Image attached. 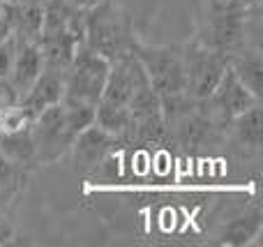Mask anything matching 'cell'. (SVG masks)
<instances>
[{
	"instance_id": "obj_1",
	"label": "cell",
	"mask_w": 263,
	"mask_h": 247,
	"mask_svg": "<svg viewBox=\"0 0 263 247\" xmlns=\"http://www.w3.org/2000/svg\"><path fill=\"white\" fill-rule=\"evenodd\" d=\"M139 42L129 14L116 0H100L86 9L83 44L109 63L132 55Z\"/></svg>"
},
{
	"instance_id": "obj_2",
	"label": "cell",
	"mask_w": 263,
	"mask_h": 247,
	"mask_svg": "<svg viewBox=\"0 0 263 247\" xmlns=\"http://www.w3.org/2000/svg\"><path fill=\"white\" fill-rule=\"evenodd\" d=\"M247 14L250 9L242 7L240 0H208L194 40L229 60L247 44Z\"/></svg>"
},
{
	"instance_id": "obj_3",
	"label": "cell",
	"mask_w": 263,
	"mask_h": 247,
	"mask_svg": "<svg viewBox=\"0 0 263 247\" xmlns=\"http://www.w3.org/2000/svg\"><path fill=\"white\" fill-rule=\"evenodd\" d=\"M145 77H148L153 90L157 92L159 104L190 95L185 77V60H182V46H153L139 42L134 49Z\"/></svg>"
},
{
	"instance_id": "obj_4",
	"label": "cell",
	"mask_w": 263,
	"mask_h": 247,
	"mask_svg": "<svg viewBox=\"0 0 263 247\" xmlns=\"http://www.w3.org/2000/svg\"><path fill=\"white\" fill-rule=\"evenodd\" d=\"M111 63L88 49L86 44H79L69 67L65 69V95L63 100L79 102V104L97 106L102 92L106 86Z\"/></svg>"
},
{
	"instance_id": "obj_5",
	"label": "cell",
	"mask_w": 263,
	"mask_h": 247,
	"mask_svg": "<svg viewBox=\"0 0 263 247\" xmlns=\"http://www.w3.org/2000/svg\"><path fill=\"white\" fill-rule=\"evenodd\" d=\"M30 137L32 146H35L37 164H53V162L69 155V148H72L77 132L69 127L63 104H53L35 116Z\"/></svg>"
},
{
	"instance_id": "obj_6",
	"label": "cell",
	"mask_w": 263,
	"mask_h": 247,
	"mask_svg": "<svg viewBox=\"0 0 263 247\" xmlns=\"http://www.w3.org/2000/svg\"><path fill=\"white\" fill-rule=\"evenodd\" d=\"M182 60H185L187 90L194 100H205L229 67L227 55H222L215 49H208L196 40L182 46Z\"/></svg>"
},
{
	"instance_id": "obj_7",
	"label": "cell",
	"mask_w": 263,
	"mask_h": 247,
	"mask_svg": "<svg viewBox=\"0 0 263 247\" xmlns=\"http://www.w3.org/2000/svg\"><path fill=\"white\" fill-rule=\"evenodd\" d=\"M208 109L215 113V118L222 120L224 125H229L236 116L245 113L247 109L261 104V97L254 95L245 83L238 79V74L231 67H227V72L222 74L219 83L215 86V90L205 97Z\"/></svg>"
},
{
	"instance_id": "obj_8",
	"label": "cell",
	"mask_w": 263,
	"mask_h": 247,
	"mask_svg": "<svg viewBox=\"0 0 263 247\" xmlns=\"http://www.w3.org/2000/svg\"><path fill=\"white\" fill-rule=\"evenodd\" d=\"M118 139L114 134H109L106 129H102L100 125H88L86 129L74 137L69 155H72V164L77 174H92L100 166H104L109 162V157L116 153Z\"/></svg>"
},
{
	"instance_id": "obj_9",
	"label": "cell",
	"mask_w": 263,
	"mask_h": 247,
	"mask_svg": "<svg viewBox=\"0 0 263 247\" xmlns=\"http://www.w3.org/2000/svg\"><path fill=\"white\" fill-rule=\"evenodd\" d=\"M44 69V58H42V49L37 42L16 40V51H14L12 69L7 74V81L16 97L21 100L28 92V88L35 83L40 72Z\"/></svg>"
},
{
	"instance_id": "obj_10",
	"label": "cell",
	"mask_w": 263,
	"mask_h": 247,
	"mask_svg": "<svg viewBox=\"0 0 263 247\" xmlns=\"http://www.w3.org/2000/svg\"><path fill=\"white\" fill-rule=\"evenodd\" d=\"M63 95H65V72L44 67L40 72V77L35 79V83L28 88V92L18 102L37 116L44 109H49V106L60 104Z\"/></svg>"
},
{
	"instance_id": "obj_11",
	"label": "cell",
	"mask_w": 263,
	"mask_h": 247,
	"mask_svg": "<svg viewBox=\"0 0 263 247\" xmlns=\"http://www.w3.org/2000/svg\"><path fill=\"white\" fill-rule=\"evenodd\" d=\"M227 137L236 141V146L245 148V153L259 155L263 146V118H261V104L247 109L245 113L236 116L227 125Z\"/></svg>"
},
{
	"instance_id": "obj_12",
	"label": "cell",
	"mask_w": 263,
	"mask_h": 247,
	"mask_svg": "<svg viewBox=\"0 0 263 247\" xmlns=\"http://www.w3.org/2000/svg\"><path fill=\"white\" fill-rule=\"evenodd\" d=\"M229 67L238 74L242 83L250 88L254 95L261 97L263 88V55L261 46L245 44L242 49H238L233 55H229Z\"/></svg>"
},
{
	"instance_id": "obj_13",
	"label": "cell",
	"mask_w": 263,
	"mask_h": 247,
	"mask_svg": "<svg viewBox=\"0 0 263 247\" xmlns=\"http://www.w3.org/2000/svg\"><path fill=\"white\" fill-rule=\"evenodd\" d=\"M261 211L254 208V211L227 222L222 234H219V240L227 245H247L261 234Z\"/></svg>"
},
{
	"instance_id": "obj_14",
	"label": "cell",
	"mask_w": 263,
	"mask_h": 247,
	"mask_svg": "<svg viewBox=\"0 0 263 247\" xmlns=\"http://www.w3.org/2000/svg\"><path fill=\"white\" fill-rule=\"evenodd\" d=\"M18 174H26V169H18L3 150H0V189H14Z\"/></svg>"
},
{
	"instance_id": "obj_15",
	"label": "cell",
	"mask_w": 263,
	"mask_h": 247,
	"mask_svg": "<svg viewBox=\"0 0 263 247\" xmlns=\"http://www.w3.org/2000/svg\"><path fill=\"white\" fill-rule=\"evenodd\" d=\"M14 51H16V37H5L0 40V79H7L9 69H12Z\"/></svg>"
},
{
	"instance_id": "obj_16",
	"label": "cell",
	"mask_w": 263,
	"mask_h": 247,
	"mask_svg": "<svg viewBox=\"0 0 263 247\" xmlns=\"http://www.w3.org/2000/svg\"><path fill=\"white\" fill-rule=\"evenodd\" d=\"M16 102H18V97H16V92L12 90L9 81L7 79H0V109H5V106H9V104H16Z\"/></svg>"
},
{
	"instance_id": "obj_17",
	"label": "cell",
	"mask_w": 263,
	"mask_h": 247,
	"mask_svg": "<svg viewBox=\"0 0 263 247\" xmlns=\"http://www.w3.org/2000/svg\"><path fill=\"white\" fill-rule=\"evenodd\" d=\"M14 197V189H0V215H3L5 206H7V201Z\"/></svg>"
},
{
	"instance_id": "obj_18",
	"label": "cell",
	"mask_w": 263,
	"mask_h": 247,
	"mask_svg": "<svg viewBox=\"0 0 263 247\" xmlns=\"http://www.w3.org/2000/svg\"><path fill=\"white\" fill-rule=\"evenodd\" d=\"M12 32H9V26H7V21H5V16L0 14V40H5V37H9Z\"/></svg>"
},
{
	"instance_id": "obj_19",
	"label": "cell",
	"mask_w": 263,
	"mask_h": 247,
	"mask_svg": "<svg viewBox=\"0 0 263 247\" xmlns=\"http://www.w3.org/2000/svg\"><path fill=\"white\" fill-rule=\"evenodd\" d=\"M245 9H261V0H240Z\"/></svg>"
},
{
	"instance_id": "obj_20",
	"label": "cell",
	"mask_w": 263,
	"mask_h": 247,
	"mask_svg": "<svg viewBox=\"0 0 263 247\" xmlns=\"http://www.w3.org/2000/svg\"><path fill=\"white\" fill-rule=\"evenodd\" d=\"M69 3H74V5H79V7L88 9V7H92V5H97L100 0H69Z\"/></svg>"
},
{
	"instance_id": "obj_21",
	"label": "cell",
	"mask_w": 263,
	"mask_h": 247,
	"mask_svg": "<svg viewBox=\"0 0 263 247\" xmlns=\"http://www.w3.org/2000/svg\"><path fill=\"white\" fill-rule=\"evenodd\" d=\"M7 5H28V3H44V0H3Z\"/></svg>"
}]
</instances>
